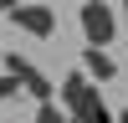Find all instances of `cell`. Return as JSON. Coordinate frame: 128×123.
Segmentation results:
<instances>
[{"mask_svg":"<svg viewBox=\"0 0 128 123\" xmlns=\"http://www.w3.org/2000/svg\"><path fill=\"white\" fill-rule=\"evenodd\" d=\"M56 102H62V108H67L72 118L82 123V118L92 113V102H98V82H92V77H87L82 67H72L67 77L56 82Z\"/></svg>","mask_w":128,"mask_h":123,"instance_id":"cell-1","label":"cell"},{"mask_svg":"<svg viewBox=\"0 0 128 123\" xmlns=\"http://www.w3.org/2000/svg\"><path fill=\"white\" fill-rule=\"evenodd\" d=\"M77 20H82V36H87V46H102V51H108L113 31H118V20H113L108 0H82V5H77Z\"/></svg>","mask_w":128,"mask_h":123,"instance_id":"cell-2","label":"cell"},{"mask_svg":"<svg viewBox=\"0 0 128 123\" xmlns=\"http://www.w3.org/2000/svg\"><path fill=\"white\" fill-rule=\"evenodd\" d=\"M0 67H5V72H10V77H16L20 87L36 98V102H56V98H51V82H46V72H41V67H31L20 51H5V62H0Z\"/></svg>","mask_w":128,"mask_h":123,"instance_id":"cell-3","label":"cell"},{"mask_svg":"<svg viewBox=\"0 0 128 123\" xmlns=\"http://www.w3.org/2000/svg\"><path fill=\"white\" fill-rule=\"evenodd\" d=\"M10 26H20V31H26V36H56V10H51V5H20L16 10V16H10Z\"/></svg>","mask_w":128,"mask_h":123,"instance_id":"cell-4","label":"cell"},{"mask_svg":"<svg viewBox=\"0 0 128 123\" xmlns=\"http://www.w3.org/2000/svg\"><path fill=\"white\" fill-rule=\"evenodd\" d=\"M82 72H87L92 82H113V77H118V62H113L102 46H87V51H82Z\"/></svg>","mask_w":128,"mask_h":123,"instance_id":"cell-5","label":"cell"},{"mask_svg":"<svg viewBox=\"0 0 128 123\" xmlns=\"http://www.w3.org/2000/svg\"><path fill=\"white\" fill-rule=\"evenodd\" d=\"M31 123H77V118H72L62 102H36V118Z\"/></svg>","mask_w":128,"mask_h":123,"instance_id":"cell-6","label":"cell"},{"mask_svg":"<svg viewBox=\"0 0 128 123\" xmlns=\"http://www.w3.org/2000/svg\"><path fill=\"white\" fill-rule=\"evenodd\" d=\"M82 123H118V118H113V113H108V102L98 98V102H92V113H87V118H82Z\"/></svg>","mask_w":128,"mask_h":123,"instance_id":"cell-7","label":"cell"},{"mask_svg":"<svg viewBox=\"0 0 128 123\" xmlns=\"http://www.w3.org/2000/svg\"><path fill=\"white\" fill-rule=\"evenodd\" d=\"M16 92H20V82L10 77V72H0V102H5V98H16Z\"/></svg>","mask_w":128,"mask_h":123,"instance_id":"cell-8","label":"cell"},{"mask_svg":"<svg viewBox=\"0 0 128 123\" xmlns=\"http://www.w3.org/2000/svg\"><path fill=\"white\" fill-rule=\"evenodd\" d=\"M20 5H26V0H0V16H16Z\"/></svg>","mask_w":128,"mask_h":123,"instance_id":"cell-9","label":"cell"},{"mask_svg":"<svg viewBox=\"0 0 128 123\" xmlns=\"http://www.w3.org/2000/svg\"><path fill=\"white\" fill-rule=\"evenodd\" d=\"M0 62H5V51H0Z\"/></svg>","mask_w":128,"mask_h":123,"instance_id":"cell-10","label":"cell"}]
</instances>
